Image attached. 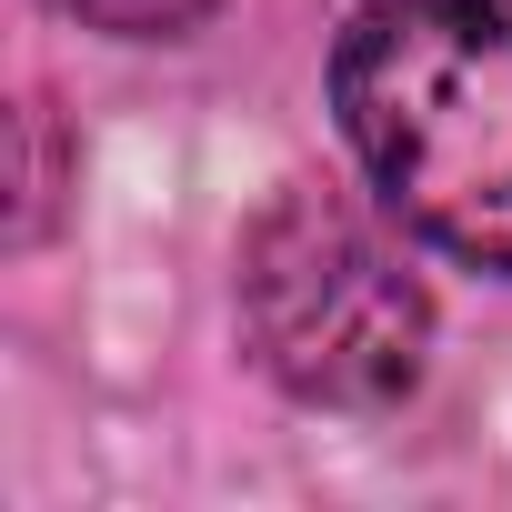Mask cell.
<instances>
[{
  "label": "cell",
  "mask_w": 512,
  "mask_h": 512,
  "mask_svg": "<svg viewBox=\"0 0 512 512\" xmlns=\"http://www.w3.org/2000/svg\"><path fill=\"white\" fill-rule=\"evenodd\" d=\"M332 111L392 221L472 272H512V0H362Z\"/></svg>",
  "instance_id": "1"
},
{
  "label": "cell",
  "mask_w": 512,
  "mask_h": 512,
  "mask_svg": "<svg viewBox=\"0 0 512 512\" xmlns=\"http://www.w3.org/2000/svg\"><path fill=\"white\" fill-rule=\"evenodd\" d=\"M241 352L312 412H392L432 362V292L392 251V231L332 191L282 181L241 231L231 272Z\"/></svg>",
  "instance_id": "2"
},
{
  "label": "cell",
  "mask_w": 512,
  "mask_h": 512,
  "mask_svg": "<svg viewBox=\"0 0 512 512\" xmlns=\"http://www.w3.org/2000/svg\"><path fill=\"white\" fill-rule=\"evenodd\" d=\"M71 21H91V31H111V41H181L211 0H61Z\"/></svg>",
  "instance_id": "3"
}]
</instances>
